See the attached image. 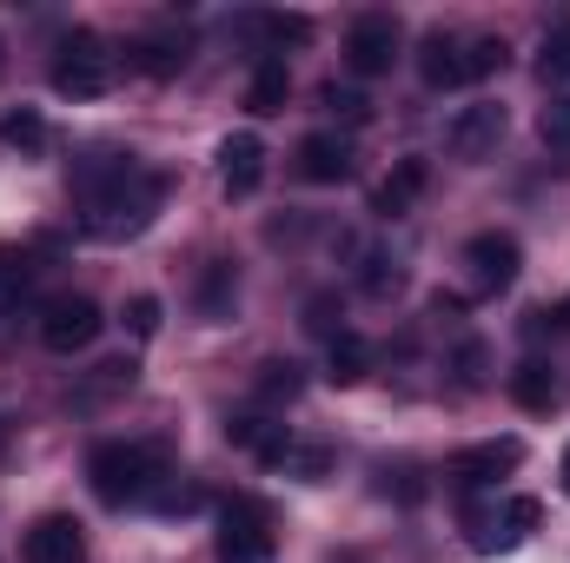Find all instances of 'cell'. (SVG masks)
I'll list each match as a JSON object with an SVG mask.
<instances>
[{
  "mask_svg": "<svg viewBox=\"0 0 570 563\" xmlns=\"http://www.w3.org/2000/svg\"><path fill=\"white\" fill-rule=\"evenodd\" d=\"M166 206V172L140 159H94L80 172V226L94 239H134Z\"/></svg>",
  "mask_w": 570,
  "mask_h": 563,
  "instance_id": "obj_1",
  "label": "cell"
},
{
  "mask_svg": "<svg viewBox=\"0 0 570 563\" xmlns=\"http://www.w3.org/2000/svg\"><path fill=\"white\" fill-rule=\"evenodd\" d=\"M87 477H94L100 504H146L166 484V451L159 444H100L87 457Z\"/></svg>",
  "mask_w": 570,
  "mask_h": 563,
  "instance_id": "obj_2",
  "label": "cell"
},
{
  "mask_svg": "<svg viewBox=\"0 0 570 563\" xmlns=\"http://www.w3.org/2000/svg\"><path fill=\"white\" fill-rule=\"evenodd\" d=\"M47 80H53L60 100H100V93L114 87V47H107L100 33H87V27H73V33L53 47Z\"/></svg>",
  "mask_w": 570,
  "mask_h": 563,
  "instance_id": "obj_3",
  "label": "cell"
},
{
  "mask_svg": "<svg viewBox=\"0 0 570 563\" xmlns=\"http://www.w3.org/2000/svg\"><path fill=\"white\" fill-rule=\"evenodd\" d=\"M100 305L94 298H80V292H60V298H47L40 305V345L47 352H60V358H73V352H87L94 338H100Z\"/></svg>",
  "mask_w": 570,
  "mask_h": 563,
  "instance_id": "obj_4",
  "label": "cell"
},
{
  "mask_svg": "<svg viewBox=\"0 0 570 563\" xmlns=\"http://www.w3.org/2000/svg\"><path fill=\"white\" fill-rule=\"evenodd\" d=\"M273 557V517L259 497H233L219 511V563H266Z\"/></svg>",
  "mask_w": 570,
  "mask_h": 563,
  "instance_id": "obj_5",
  "label": "cell"
},
{
  "mask_svg": "<svg viewBox=\"0 0 570 563\" xmlns=\"http://www.w3.org/2000/svg\"><path fill=\"white\" fill-rule=\"evenodd\" d=\"M392 60H399V20L392 13H358L352 33H345V67L358 80H379V73H392Z\"/></svg>",
  "mask_w": 570,
  "mask_h": 563,
  "instance_id": "obj_6",
  "label": "cell"
},
{
  "mask_svg": "<svg viewBox=\"0 0 570 563\" xmlns=\"http://www.w3.org/2000/svg\"><path fill=\"white\" fill-rule=\"evenodd\" d=\"M504 140V107H491V100H478V107H458L451 113V127H444V152L451 159H491Z\"/></svg>",
  "mask_w": 570,
  "mask_h": 563,
  "instance_id": "obj_7",
  "label": "cell"
},
{
  "mask_svg": "<svg viewBox=\"0 0 570 563\" xmlns=\"http://www.w3.org/2000/svg\"><path fill=\"white\" fill-rule=\"evenodd\" d=\"M464 266H471V285H478V292H504V285L518 279L524 253H518L511 233H478V239L464 246Z\"/></svg>",
  "mask_w": 570,
  "mask_h": 563,
  "instance_id": "obj_8",
  "label": "cell"
},
{
  "mask_svg": "<svg viewBox=\"0 0 570 563\" xmlns=\"http://www.w3.org/2000/svg\"><path fill=\"white\" fill-rule=\"evenodd\" d=\"M518 464H524V444H518V437H491V444L458 451V457H451V477H458L464 491H484V484H498V477L518 471Z\"/></svg>",
  "mask_w": 570,
  "mask_h": 563,
  "instance_id": "obj_9",
  "label": "cell"
},
{
  "mask_svg": "<svg viewBox=\"0 0 570 563\" xmlns=\"http://www.w3.org/2000/svg\"><path fill=\"white\" fill-rule=\"evenodd\" d=\"M27 563H87V531H80V517L47 511V517L27 531Z\"/></svg>",
  "mask_w": 570,
  "mask_h": 563,
  "instance_id": "obj_10",
  "label": "cell"
},
{
  "mask_svg": "<svg viewBox=\"0 0 570 563\" xmlns=\"http://www.w3.org/2000/svg\"><path fill=\"white\" fill-rule=\"evenodd\" d=\"M259 179H266V140L259 134H233V140L219 146V186H226V199H253Z\"/></svg>",
  "mask_w": 570,
  "mask_h": 563,
  "instance_id": "obj_11",
  "label": "cell"
},
{
  "mask_svg": "<svg viewBox=\"0 0 570 563\" xmlns=\"http://www.w3.org/2000/svg\"><path fill=\"white\" fill-rule=\"evenodd\" d=\"M298 172H305L312 186H338V179H352V140H338V134H312V140H298Z\"/></svg>",
  "mask_w": 570,
  "mask_h": 563,
  "instance_id": "obj_12",
  "label": "cell"
},
{
  "mask_svg": "<svg viewBox=\"0 0 570 563\" xmlns=\"http://www.w3.org/2000/svg\"><path fill=\"white\" fill-rule=\"evenodd\" d=\"M425 179H431L425 159H399V166L385 172V186L372 192V213H379V219H405V213H412V199L425 192Z\"/></svg>",
  "mask_w": 570,
  "mask_h": 563,
  "instance_id": "obj_13",
  "label": "cell"
},
{
  "mask_svg": "<svg viewBox=\"0 0 570 563\" xmlns=\"http://www.w3.org/2000/svg\"><path fill=\"white\" fill-rule=\"evenodd\" d=\"M419 73H425V87H464L471 80L464 73V40L444 33V27H431L425 47H419Z\"/></svg>",
  "mask_w": 570,
  "mask_h": 563,
  "instance_id": "obj_14",
  "label": "cell"
},
{
  "mask_svg": "<svg viewBox=\"0 0 570 563\" xmlns=\"http://www.w3.org/2000/svg\"><path fill=\"white\" fill-rule=\"evenodd\" d=\"M186 53H193L186 33H146V40H134V67H140L146 80H173L186 67Z\"/></svg>",
  "mask_w": 570,
  "mask_h": 563,
  "instance_id": "obj_15",
  "label": "cell"
},
{
  "mask_svg": "<svg viewBox=\"0 0 570 563\" xmlns=\"http://www.w3.org/2000/svg\"><path fill=\"white\" fill-rule=\"evenodd\" d=\"M233 305H239V279H233L226 259H213V266L199 273V318H206V325H226Z\"/></svg>",
  "mask_w": 570,
  "mask_h": 563,
  "instance_id": "obj_16",
  "label": "cell"
},
{
  "mask_svg": "<svg viewBox=\"0 0 570 563\" xmlns=\"http://www.w3.org/2000/svg\"><path fill=\"white\" fill-rule=\"evenodd\" d=\"M365 372H372V345H365L358 332H338L332 352H325V378H332V385H358Z\"/></svg>",
  "mask_w": 570,
  "mask_h": 563,
  "instance_id": "obj_17",
  "label": "cell"
},
{
  "mask_svg": "<svg viewBox=\"0 0 570 563\" xmlns=\"http://www.w3.org/2000/svg\"><path fill=\"white\" fill-rule=\"evenodd\" d=\"M511 398H518L524 412H544V405L558 398V372H551L544 358H524V365L511 372Z\"/></svg>",
  "mask_w": 570,
  "mask_h": 563,
  "instance_id": "obj_18",
  "label": "cell"
},
{
  "mask_svg": "<svg viewBox=\"0 0 570 563\" xmlns=\"http://www.w3.org/2000/svg\"><path fill=\"white\" fill-rule=\"evenodd\" d=\"M285 93H292V73H285V60H259L253 87H246V107H253V113H279Z\"/></svg>",
  "mask_w": 570,
  "mask_h": 563,
  "instance_id": "obj_19",
  "label": "cell"
},
{
  "mask_svg": "<svg viewBox=\"0 0 570 563\" xmlns=\"http://www.w3.org/2000/svg\"><path fill=\"white\" fill-rule=\"evenodd\" d=\"M0 140L13 146V152H27V159H40V152H47V120H40L33 107H13V113L0 120Z\"/></svg>",
  "mask_w": 570,
  "mask_h": 563,
  "instance_id": "obj_20",
  "label": "cell"
},
{
  "mask_svg": "<svg viewBox=\"0 0 570 563\" xmlns=\"http://www.w3.org/2000/svg\"><path fill=\"white\" fill-rule=\"evenodd\" d=\"M538 80H544V87H558V93H570V20L558 27V33H544V53H538Z\"/></svg>",
  "mask_w": 570,
  "mask_h": 563,
  "instance_id": "obj_21",
  "label": "cell"
},
{
  "mask_svg": "<svg viewBox=\"0 0 570 563\" xmlns=\"http://www.w3.org/2000/svg\"><path fill=\"white\" fill-rule=\"evenodd\" d=\"M538 524H544V504H538V497H511V504H504V517H498V537H504V551H511V544H524Z\"/></svg>",
  "mask_w": 570,
  "mask_h": 563,
  "instance_id": "obj_22",
  "label": "cell"
},
{
  "mask_svg": "<svg viewBox=\"0 0 570 563\" xmlns=\"http://www.w3.org/2000/svg\"><path fill=\"white\" fill-rule=\"evenodd\" d=\"M504 53H511V47H504L498 33H478V40H464V73H471V80H491V73L504 67Z\"/></svg>",
  "mask_w": 570,
  "mask_h": 563,
  "instance_id": "obj_23",
  "label": "cell"
},
{
  "mask_svg": "<svg viewBox=\"0 0 570 563\" xmlns=\"http://www.w3.org/2000/svg\"><path fill=\"white\" fill-rule=\"evenodd\" d=\"M379 491L399 497V504H419L425 497V477H419V464H379Z\"/></svg>",
  "mask_w": 570,
  "mask_h": 563,
  "instance_id": "obj_24",
  "label": "cell"
},
{
  "mask_svg": "<svg viewBox=\"0 0 570 563\" xmlns=\"http://www.w3.org/2000/svg\"><path fill=\"white\" fill-rule=\"evenodd\" d=\"M259 392H266V398H298V392H305V378H298V365H292V358H266V365H259Z\"/></svg>",
  "mask_w": 570,
  "mask_h": 563,
  "instance_id": "obj_25",
  "label": "cell"
},
{
  "mask_svg": "<svg viewBox=\"0 0 570 563\" xmlns=\"http://www.w3.org/2000/svg\"><path fill=\"white\" fill-rule=\"evenodd\" d=\"M279 471H292V477H305V484H318V477L332 471V451H325V444H292Z\"/></svg>",
  "mask_w": 570,
  "mask_h": 563,
  "instance_id": "obj_26",
  "label": "cell"
},
{
  "mask_svg": "<svg viewBox=\"0 0 570 563\" xmlns=\"http://www.w3.org/2000/svg\"><path fill=\"white\" fill-rule=\"evenodd\" d=\"M538 134H544V146L570 152V93H551V107L538 113Z\"/></svg>",
  "mask_w": 570,
  "mask_h": 563,
  "instance_id": "obj_27",
  "label": "cell"
},
{
  "mask_svg": "<svg viewBox=\"0 0 570 563\" xmlns=\"http://www.w3.org/2000/svg\"><path fill=\"white\" fill-rule=\"evenodd\" d=\"M27 253H13V246H0V305H13L20 292H27Z\"/></svg>",
  "mask_w": 570,
  "mask_h": 563,
  "instance_id": "obj_28",
  "label": "cell"
},
{
  "mask_svg": "<svg viewBox=\"0 0 570 563\" xmlns=\"http://www.w3.org/2000/svg\"><path fill=\"white\" fill-rule=\"evenodd\" d=\"M253 27H259V33H266V40H305V33H312V20H305V13H253Z\"/></svg>",
  "mask_w": 570,
  "mask_h": 563,
  "instance_id": "obj_29",
  "label": "cell"
},
{
  "mask_svg": "<svg viewBox=\"0 0 570 563\" xmlns=\"http://www.w3.org/2000/svg\"><path fill=\"white\" fill-rule=\"evenodd\" d=\"M325 107H332V113H345L352 127H365V120H372V100H365L358 87H338V80L325 87Z\"/></svg>",
  "mask_w": 570,
  "mask_h": 563,
  "instance_id": "obj_30",
  "label": "cell"
},
{
  "mask_svg": "<svg viewBox=\"0 0 570 563\" xmlns=\"http://www.w3.org/2000/svg\"><path fill=\"white\" fill-rule=\"evenodd\" d=\"M305 325H312L318 338H338V298H332V292H318V298L305 305Z\"/></svg>",
  "mask_w": 570,
  "mask_h": 563,
  "instance_id": "obj_31",
  "label": "cell"
},
{
  "mask_svg": "<svg viewBox=\"0 0 570 563\" xmlns=\"http://www.w3.org/2000/svg\"><path fill=\"white\" fill-rule=\"evenodd\" d=\"M127 332H134V338H153V332H159V298H153V292H140V298L127 305Z\"/></svg>",
  "mask_w": 570,
  "mask_h": 563,
  "instance_id": "obj_32",
  "label": "cell"
},
{
  "mask_svg": "<svg viewBox=\"0 0 570 563\" xmlns=\"http://www.w3.org/2000/svg\"><path fill=\"white\" fill-rule=\"evenodd\" d=\"M458 385H484V345L478 338L458 345Z\"/></svg>",
  "mask_w": 570,
  "mask_h": 563,
  "instance_id": "obj_33",
  "label": "cell"
},
{
  "mask_svg": "<svg viewBox=\"0 0 570 563\" xmlns=\"http://www.w3.org/2000/svg\"><path fill=\"white\" fill-rule=\"evenodd\" d=\"M399 285V266L385 253H365V292H392Z\"/></svg>",
  "mask_w": 570,
  "mask_h": 563,
  "instance_id": "obj_34",
  "label": "cell"
},
{
  "mask_svg": "<svg viewBox=\"0 0 570 563\" xmlns=\"http://www.w3.org/2000/svg\"><path fill=\"white\" fill-rule=\"evenodd\" d=\"M564 491H570V451H564Z\"/></svg>",
  "mask_w": 570,
  "mask_h": 563,
  "instance_id": "obj_35",
  "label": "cell"
},
{
  "mask_svg": "<svg viewBox=\"0 0 570 563\" xmlns=\"http://www.w3.org/2000/svg\"><path fill=\"white\" fill-rule=\"evenodd\" d=\"M0 457H7V431H0Z\"/></svg>",
  "mask_w": 570,
  "mask_h": 563,
  "instance_id": "obj_36",
  "label": "cell"
}]
</instances>
